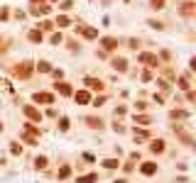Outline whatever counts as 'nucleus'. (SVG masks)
Wrapping results in <instances>:
<instances>
[{"label":"nucleus","instance_id":"nucleus-1","mask_svg":"<svg viewBox=\"0 0 196 183\" xmlns=\"http://www.w3.org/2000/svg\"><path fill=\"white\" fill-rule=\"evenodd\" d=\"M142 171H145V173H152V171H155V166H152V164H145V169H142Z\"/></svg>","mask_w":196,"mask_h":183}]
</instances>
